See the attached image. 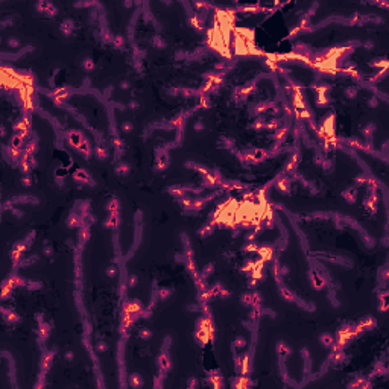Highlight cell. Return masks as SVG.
Listing matches in <instances>:
<instances>
[{
	"instance_id": "6da1fadb",
	"label": "cell",
	"mask_w": 389,
	"mask_h": 389,
	"mask_svg": "<svg viewBox=\"0 0 389 389\" xmlns=\"http://www.w3.org/2000/svg\"><path fill=\"white\" fill-rule=\"evenodd\" d=\"M67 140H68V143H70V146L78 149L79 146H81V143H82V135H81V132H78V131H70L67 134Z\"/></svg>"
},
{
	"instance_id": "7a4b0ae2",
	"label": "cell",
	"mask_w": 389,
	"mask_h": 389,
	"mask_svg": "<svg viewBox=\"0 0 389 389\" xmlns=\"http://www.w3.org/2000/svg\"><path fill=\"white\" fill-rule=\"evenodd\" d=\"M158 368L161 369V372H167L170 368H172V363H170V359L167 357L166 353H161L158 356Z\"/></svg>"
},
{
	"instance_id": "3957f363",
	"label": "cell",
	"mask_w": 389,
	"mask_h": 389,
	"mask_svg": "<svg viewBox=\"0 0 389 389\" xmlns=\"http://www.w3.org/2000/svg\"><path fill=\"white\" fill-rule=\"evenodd\" d=\"M310 278H312V284H313L315 289H322V287L325 286V280H324L316 271H312L310 272Z\"/></svg>"
},
{
	"instance_id": "277c9868",
	"label": "cell",
	"mask_w": 389,
	"mask_h": 389,
	"mask_svg": "<svg viewBox=\"0 0 389 389\" xmlns=\"http://www.w3.org/2000/svg\"><path fill=\"white\" fill-rule=\"evenodd\" d=\"M73 178L76 179L78 183H84V184H85V181H88V184L93 185V181H91V178H90V175L85 172V170H82V169H79L78 172L73 175Z\"/></svg>"
},
{
	"instance_id": "5b68a950",
	"label": "cell",
	"mask_w": 389,
	"mask_h": 389,
	"mask_svg": "<svg viewBox=\"0 0 389 389\" xmlns=\"http://www.w3.org/2000/svg\"><path fill=\"white\" fill-rule=\"evenodd\" d=\"M117 225H119V211H117V213H110V217L105 221V227L116 230Z\"/></svg>"
},
{
	"instance_id": "8992f818",
	"label": "cell",
	"mask_w": 389,
	"mask_h": 389,
	"mask_svg": "<svg viewBox=\"0 0 389 389\" xmlns=\"http://www.w3.org/2000/svg\"><path fill=\"white\" fill-rule=\"evenodd\" d=\"M319 340H321V345H324V347H333L334 345V338L331 336V334H328V333H324L321 338H319Z\"/></svg>"
},
{
	"instance_id": "52a82bcc",
	"label": "cell",
	"mask_w": 389,
	"mask_h": 389,
	"mask_svg": "<svg viewBox=\"0 0 389 389\" xmlns=\"http://www.w3.org/2000/svg\"><path fill=\"white\" fill-rule=\"evenodd\" d=\"M129 385L134 388H140L143 385V379L140 377V374H131L129 377Z\"/></svg>"
},
{
	"instance_id": "ba28073f",
	"label": "cell",
	"mask_w": 389,
	"mask_h": 389,
	"mask_svg": "<svg viewBox=\"0 0 389 389\" xmlns=\"http://www.w3.org/2000/svg\"><path fill=\"white\" fill-rule=\"evenodd\" d=\"M342 196H344V198L350 202V204H353V202L356 201V190H354V189H348V190H345V191H344V195H342Z\"/></svg>"
},
{
	"instance_id": "9c48e42d",
	"label": "cell",
	"mask_w": 389,
	"mask_h": 389,
	"mask_svg": "<svg viewBox=\"0 0 389 389\" xmlns=\"http://www.w3.org/2000/svg\"><path fill=\"white\" fill-rule=\"evenodd\" d=\"M72 29H73V21H72V20H66V21H64V23L61 24V30H62L64 35H68V34L72 32Z\"/></svg>"
},
{
	"instance_id": "30bf717a",
	"label": "cell",
	"mask_w": 389,
	"mask_h": 389,
	"mask_svg": "<svg viewBox=\"0 0 389 389\" xmlns=\"http://www.w3.org/2000/svg\"><path fill=\"white\" fill-rule=\"evenodd\" d=\"M116 173H117V175H126V173H129V166H128L126 163H120V164H117V167H116Z\"/></svg>"
},
{
	"instance_id": "8fae6325",
	"label": "cell",
	"mask_w": 389,
	"mask_h": 389,
	"mask_svg": "<svg viewBox=\"0 0 389 389\" xmlns=\"http://www.w3.org/2000/svg\"><path fill=\"white\" fill-rule=\"evenodd\" d=\"M38 334H40L41 339H46V338L50 334V327L47 325V324H41V327H40V330H38Z\"/></svg>"
},
{
	"instance_id": "7c38bea8",
	"label": "cell",
	"mask_w": 389,
	"mask_h": 389,
	"mask_svg": "<svg viewBox=\"0 0 389 389\" xmlns=\"http://www.w3.org/2000/svg\"><path fill=\"white\" fill-rule=\"evenodd\" d=\"M106 210H108L110 213H117V211H119V201H117V199H111L108 202V205H106Z\"/></svg>"
},
{
	"instance_id": "4fadbf2b",
	"label": "cell",
	"mask_w": 389,
	"mask_h": 389,
	"mask_svg": "<svg viewBox=\"0 0 389 389\" xmlns=\"http://www.w3.org/2000/svg\"><path fill=\"white\" fill-rule=\"evenodd\" d=\"M280 294H281V296H283L286 301H295V300H296V298H295V295L292 294L290 290H287V289H281V292H280Z\"/></svg>"
},
{
	"instance_id": "5bb4252c",
	"label": "cell",
	"mask_w": 389,
	"mask_h": 389,
	"mask_svg": "<svg viewBox=\"0 0 389 389\" xmlns=\"http://www.w3.org/2000/svg\"><path fill=\"white\" fill-rule=\"evenodd\" d=\"M278 354L281 356V357H284V356H287L290 353V350H289V347H287V345H284V344H278Z\"/></svg>"
},
{
	"instance_id": "9a60e30c",
	"label": "cell",
	"mask_w": 389,
	"mask_h": 389,
	"mask_svg": "<svg viewBox=\"0 0 389 389\" xmlns=\"http://www.w3.org/2000/svg\"><path fill=\"white\" fill-rule=\"evenodd\" d=\"M345 94H347V97L354 99L356 96H357V88H356V87H348L347 90H345Z\"/></svg>"
},
{
	"instance_id": "2e32d148",
	"label": "cell",
	"mask_w": 389,
	"mask_h": 389,
	"mask_svg": "<svg viewBox=\"0 0 389 389\" xmlns=\"http://www.w3.org/2000/svg\"><path fill=\"white\" fill-rule=\"evenodd\" d=\"M289 185L290 183L287 179H283V181H280L278 184H277V187H278L280 190H283V191H289Z\"/></svg>"
},
{
	"instance_id": "e0dca14e",
	"label": "cell",
	"mask_w": 389,
	"mask_h": 389,
	"mask_svg": "<svg viewBox=\"0 0 389 389\" xmlns=\"http://www.w3.org/2000/svg\"><path fill=\"white\" fill-rule=\"evenodd\" d=\"M170 294H172V290H170V289H160L158 290V298H160V300H166Z\"/></svg>"
},
{
	"instance_id": "ac0fdd59",
	"label": "cell",
	"mask_w": 389,
	"mask_h": 389,
	"mask_svg": "<svg viewBox=\"0 0 389 389\" xmlns=\"http://www.w3.org/2000/svg\"><path fill=\"white\" fill-rule=\"evenodd\" d=\"M137 283H138V277L137 275H129V277H128V286H129V287L137 286Z\"/></svg>"
},
{
	"instance_id": "d6986e66",
	"label": "cell",
	"mask_w": 389,
	"mask_h": 389,
	"mask_svg": "<svg viewBox=\"0 0 389 389\" xmlns=\"http://www.w3.org/2000/svg\"><path fill=\"white\" fill-rule=\"evenodd\" d=\"M369 66H371V67H379V66H383V67L386 68V67H388V61H386V60H379V61L375 60L374 62H369Z\"/></svg>"
},
{
	"instance_id": "ffe728a7",
	"label": "cell",
	"mask_w": 389,
	"mask_h": 389,
	"mask_svg": "<svg viewBox=\"0 0 389 389\" xmlns=\"http://www.w3.org/2000/svg\"><path fill=\"white\" fill-rule=\"evenodd\" d=\"M138 334H140V338H141V339H149V338L152 336L151 330H147V328H141V330H140V333H138Z\"/></svg>"
},
{
	"instance_id": "44dd1931",
	"label": "cell",
	"mask_w": 389,
	"mask_h": 389,
	"mask_svg": "<svg viewBox=\"0 0 389 389\" xmlns=\"http://www.w3.org/2000/svg\"><path fill=\"white\" fill-rule=\"evenodd\" d=\"M114 44H116V47H123V44H125V40H123V37H120V35H116V37H114Z\"/></svg>"
},
{
	"instance_id": "7402d4cb",
	"label": "cell",
	"mask_w": 389,
	"mask_h": 389,
	"mask_svg": "<svg viewBox=\"0 0 389 389\" xmlns=\"http://www.w3.org/2000/svg\"><path fill=\"white\" fill-rule=\"evenodd\" d=\"M234 345H236L237 348H242V347H245V345H246V340H245V338L239 336V338L236 339V342H234Z\"/></svg>"
},
{
	"instance_id": "603a6c76",
	"label": "cell",
	"mask_w": 389,
	"mask_h": 389,
	"mask_svg": "<svg viewBox=\"0 0 389 389\" xmlns=\"http://www.w3.org/2000/svg\"><path fill=\"white\" fill-rule=\"evenodd\" d=\"M96 154L99 155V160H105V157H106V151H105L104 147H100V146H97V149H96Z\"/></svg>"
},
{
	"instance_id": "cb8c5ba5",
	"label": "cell",
	"mask_w": 389,
	"mask_h": 389,
	"mask_svg": "<svg viewBox=\"0 0 389 389\" xmlns=\"http://www.w3.org/2000/svg\"><path fill=\"white\" fill-rule=\"evenodd\" d=\"M84 67L87 68V70H93V68H94V62L90 60V58H87V60H84Z\"/></svg>"
},
{
	"instance_id": "d4e9b609",
	"label": "cell",
	"mask_w": 389,
	"mask_h": 389,
	"mask_svg": "<svg viewBox=\"0 0 389 389\" xmlns=\"http://www.w3.org/2000/svg\"><path fill=\"white\" fill-rule=\"evenodd\" d=\"M211 272H213V265L210 263L208 266H205V269H204V272H202V280H204V278H205V277H208V275H210Z\"/></svg>"
},
{
	"instance_id": "484cf974",
	"label": "cell",
	"mask_w": 389,
	"mask_h": 389,
	"mask_svg": "<svg viewBox=\"0 0 389 389\" xmlns=\"http://www.w3.org/2000/svg\"><path fill=\"white\" fill-rule=\"evenodd\" d=\"M96 348H97V351H100V353H104V351L106 350V344L104 342V340H99L97 345H96Z\"/></svg>"
},
{
	"instance_id": "4316f807",
	"label": "cell",
	"mask_w": 389,
	"mask_h": 389,
	"mask_svg": "<svg viewBox=\"0 0 389 389\" xmlns=\"http://www.w3.org/2000/svg\"><path fill=\"white\" fill-rule=\"evenodd\" d=\"M116 274H117V271H116L114 266H110V268L106 269V275L111 277V278H113V277H116Z\"/></svg>"
},
{
	"instance_id": "83f0119b",
	"label": "cell",
	"mask_w": 389,
	"mask_h": 389,
	"mask_svg": "<svg viewBox=\"0 0 389 389\" xmlns=\"http://www.w3.org/2000/svg\"><path fill=\"white\" fill-rule=\"evenodd\" d=\"M18 44H20V41L15 40V38H9L8 40V46L9 47H18Z\"/></svg>"
},
{
	"instance_id": "f1b7e54d",
	"label": "cell",
	"mask_w": 389,
	"mask_h": 389,
	"mask_svg": "<svg viewBox=\"0 0 389 389\" xmlns=\"http://www.w3.org/2000/svg\"><path fill=\"white\" fill-rule=\"evenodd\" d=\"M122 129H123L125 132H129L132 129V123H131V122H125V123L122 125Z\"/></svg>"
},
{
	"instance_id": "f546056e",
	"label": "cell",
	"mask_w": 389,
	"mask_h": 389,
	"mask_svg": "<svg viewBox=\"0 0 389 389\" xmlns=\"http://www.w3.org/2000/svg\"><path fill=\"white\" fill-rule=\"evenodd\" d=\"M154 44H155L157 47H164V43H163V40L160 38V37H155V38H154Z\"/></svg>"
},
{
	"instance_id": "4dcf8cb0",
	"label": "cell",
	"mask_w": 389,
	"mask_h": 389,
	"mask_svg": "<svg viewBox=\"0 0 389 389\" xmlns=\"http://www.w3.org/2000/svg\"><path fill=\"white\" fill-rule=\"evenodd\" d=\"M366 181H368V179H366L365 175H360V177L356 178V183H357V184H366Z\"/></svg>"
},
{
	"instance_id": "1f68e13d",
	"label": "cell",
	"mask_w": 389,
	"mask_h": 389,
	"mask_svg": "<svg viewBox=\"0 0 389 389\" xmlns=\"http://www.w3.org/2000/svg\"><path fill=\"white\" fill-rule=\"evenodd\" d=\"M21 184H23L24 187H29V185L32 184V181H30L29 177H23V179H21Z\"/></svg>"
},
{
	"instance_id": "d6a6232c",
	"label": "cell",
	"mask_w": 389,
	"mask_h": 389,
	"mask_svg": "<svg viewBox=\"0 0 389 389\" xmlns=\"http://www.w3.org/2000/svg\"><path fill=\"white\" fill-rule=\"evenodd\" d=\"M195 129L196 131H202V129H204V123H202V122H196V123H195Z\"/></svg>"
},
{
	"instance_id": "836d02e7",
	"label": "cell",
	"mask_w": 389,
	"mask_h": 389,
	"mask_svg": "<svg viewBox=\"0 0 389 389\" xmlns=\"http://www.w3.org/2000/svg\"><path fill=\"white\" fill-rule=\"evenodd\" d=\"M368 104H369V106H377L379 105V100H377V97H371Z\"/></svg>"
},
{
	"instance_id": "e575fe53",
	"label": "cell",
	"mask_w": 389,
	"mask_h": 389,
	"mask_svg": "<svg viewBox=\"0 0 389 389\" xmlns=\"http://www.w3.org/2000/svg\"><path fill=\"white\" fill-rule=\"evenodd\" d=\"M388 310V304L385 300H382V306H380V312H386Z\"/></svg>"
},
{
	"instance_id": "d590c367",
	"label": "cell",
	"mask_w": 389,
	"mask_h": 389,
	"mask_svg": "<svg viewBox=\"0 0 389 389\" xmlns=\"http://www.w3.org/2000/svg\"><path fill=\"white\" fill-rule=\"evenodd\" d=\"M219 295H221L222 298H227V296H230V292H228V290H225V289H222V290L219 292Z\"/></svg>"
},
{
	"instance_id": "8d00e7d4",
	"label": "cell",
	"mask_w": 389,
	"mask_h": 389,
	"mask_svg": "<svg viewBox=\"0 0 389 389\" xmlns=\"http://www.w3.org/2000/svg\"><path fill=\"white\" fill-rule=\"evenodd\" d=\"M64 175H66V169H58V172H56V178L64 177Z\"/></svg>"
},
{
	"instance_id": "74e56055",
	"label": "cell",
	"mask_w": 389,
	"mask_h": 389,
	"mask_svg": "<svg viewBox=\"0 0 389 389\" xmlns=\"http://www.w3.org/2000/svg\"><path fill=\"white\" fill-rule=\"evenodd\" d=\"M44 254L47 255V257H49V255H52V248H50V246H47V245L44 246Z\"/></svg>"
},
{
	"instance_id": "f35d334b",
	"label": "cell",
	"mask_w": 389,
	"mask_h": 389,
	"mask_svg": "<svg viewBox=\"0 0 389 389\" xmlns=\"http://www.w3.org/2000/svg\"><path fill=\"white\" fill-rule=\"evenodd\" d=\"M73 357H74V356H73V353H72V351H67V353H66V359H67L68 362H70V360H73Z\"/></svg>"
},
{
	"instance_id": "ab89813d",
	"label": "cell",
	"mask_w": 389,
	"mask_h": 389,
	"mask_svg": "<svg viewBox=\"0 0 389 389\" xmlns=\"http://www.w3.org/2000/svg\"><path fill=\"white\" fill-rule=\"evenodd\" d=\"M129 108H132V110H137V108H138V104L135 102V100H131V102H129Z\"/></svg>"
},
{
	"instance_id": "60d3db41",
	"label": "cell",
	"mask_w": 389,
	"mask_h": 389,
	"mask_svg": "<svg viewBox=\"0 0 389 389\" xmlns=\"http://www.w3.org/2000/svg\"><path fill=\"white\" fill-rule=\"evenodd\" d=\"M120 87L123 88V90H126V88H129V82L128 81H123V82H120Z\"/></svg>"
},
{
	"instance_id": "b9f144b4",
	"label": "cell",
	"mask_w": 389,
	"mask_h": 389,
	"mask_svg": "<svg viewBox=\"0 0 389 389\" xmlns=\"http://www.w3.org/2000/svg\"><path fill=\"white\" fill-rule=\"evenodd\" d=\"M365 47H368V50H371L372 47H374V43H372V41H366L365 43Z\"/></svg>"
},
{
	"instance_id": "7bdbcfd3",
	"label": "cell",
	"mask_w": 389,
	"mask_h": 389,
	"mask_svg": "<svg viewBox=\"0 0 389 389\" xmlns=\"http://www.w3.org/2000/svg\"><path fill=\"white\" fill-rule=\"evenodd\" d=\"M196 383H198V382H196V379H190L189 386H190V388H191V386H196Z\"/></svg>"
}]
</instances>
